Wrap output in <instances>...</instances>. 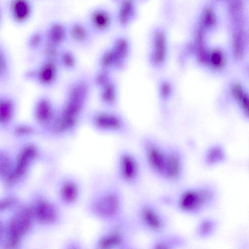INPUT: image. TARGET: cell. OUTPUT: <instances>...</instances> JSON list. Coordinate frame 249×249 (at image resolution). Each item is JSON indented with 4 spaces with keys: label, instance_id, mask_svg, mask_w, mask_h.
Returning a JSON list of instances; mask_svg holds the SVG:
<instances>
[{
    "label": "cell",
    "instance_id": "cell-27",
    "mask_svg": "<svg viewBox=\"0 0 249 249\" xmlns=\"http://www.w3.org/2000/svg\"><path fill=\"white\" fill-rule=\"evenodd\" d=\"M61 70L72 71L78 66V59L75 53L71 49L63 47L58 61Z\"/></svg>",
    "mask_w": 249,
    "mask_h": 249
},
{
    "label": "cell",
    "instance_id": "cell-5",
    "mask_svg": "<svg viewBox=\"0 0 249 249\" xmlns=\"http://www.w3.org/2000/svg\"><path fill=\"white\" fill-rule=\"evenodd\" d=\"M144 168L142 161L132 150L122 148L116 162V174L121 187L136 189L141 183Z\"/></svg>",
    "mask_w": 249,
    "mask_h": 249
},
{
    "label": "cell",
    "instance_id": "cell-14",
    "mask_svg": "<svg viewBox=\"0 0 249 249\" xmlns=\"http://www.w3.org/2000/svg\"><path fill=\"white\" fill-rule=\"evenodd\" d=\"M18 101L16 96L8 92H0V129L9 131L17 121Z\"/></svg>",
    "mask_w": 249,
    "mask_h": 249
},
{
    "label": "cell",
    "instance_id": "cell-39",
    "mask_svg": "<svg viewBox=\"0 0 249 249\" xmlns=\"http://www.w3.org/2000/svg\"><path fill=\"white\" fill-rule=\"evenodd\" d=\"M15 199L12 197L2 199L0 202V209L4 210L10 207L14 203Z\"/></svg>",
    "mask_w": 249,
    "mask_h": 249
},
{
    "label": "cell",
    "instance_id": "cell-19",
    "mask_svg": "<svg viewBox=\"0 0 249 249\" xmlns=\"http://www.w3.org/2000/svg\"><path fill=\"white\" fill-rule=\"evenodd\" d=\"M46 41L60 47L69 41L68 24L60 20L51 22L44 30Z\"/></svg>",
    "mask_w": 249,
    "mask_h": 249
},
{
    "label": "cell",
    "instance_id": "cell-7",
    "mask_svg": "<svg viewBox=\"0 0 249 249\" xmlns=\"http://www.w3.org/2000/svg\"><path fill=\"white\" fill-rule=\"evenodd\" d=\"M140 147L144 168L160 181L165 165L167 145L153 136L145 135L140 141Z\"/></svg>",
    "mask_w": 249,
    "mask_h": 249
},
{
    "label": "cell",
    "instance_id": "cell-22",
    "mask_svg": "<svg viewBox=\"0 0 249 249\" xmlns=\"http://www.w3.org/2000/svg\"><path fill=\"white\" fill-rule=\"evenodd\" d=\"M157 94L159 103L164 113L172 101L175 93V86L173 80L167 77H161L157 82Z\"/></svg>",
    "mask_w": 249,
    "mask_h": 249
},
{
    "label": "cell",
    "instance_id": "cell-24",
    "mask_svg": "<svg viewBox=\"0 0 249 249\" xmlns=\"http://www.w3.org/2000/svg\"><path fill=\"white\" fill-rule=\"evenodd\" d=\"M34 213L37 220L41 223L50 224L57 218V212L54 206L50 202L41 200L36 204Z\"/></svg>",
    "mask_w": 249,
    "mask_h": 249
},
{
    "label": "cell",
    "instance_id": "cell-34",
    "mask_svg": "<svg viewBox=\"0 0 249 249\" xmlns=\"http://www.w3.org/2000/svg\"><path fill=\"white\" fill-rule=\"evenodd\" d=\"M221 152V150L216 149L215 147L208 150L203 158L204 163L207 165H212L221 159L222 160L223 155Z\"/></svg>",
    "mask_w": 249,
    "mask_h": 249
},
{
    "label": "cell",
    "instance_id": "cell-20",
    "mask_svg": "<svg viewBox=\"0 0 249 249\" xmlns=\"http://www.w3.org/2000/svg\"><path fill=\"white\" fill-rule=\"evenodd\" d=\"M97 90L98 100L103 107L115 109L120 95L118 84L115 79Z\"/></svg>",
    "mask_w": 249,
    "mask_h": 249
},
{
    "label": "cell",
    "instance_id": "cell-16",
    "mask_svg": "<svg viewBox=\"0 0 249 249\" xmlns=\"http://www.w3.org/2000/svg\"><path fill=\"white\" fill-rule=\"evenodd\" d=\"M188 245L187 237L183 234L169 230L151 237L149 249H182Z\"/></svg>",
    "mask_w": 249,
    "mask_h": 249
},
{
    "label": "cell",
    "instance_id": "cell-1",
    "mask_svg": "<svg viewBox=\"0 0 249 249\" xmlns=\"http://www.w3.org/2000/svg\"><path fill=\"white\" fill-rule=\"evenodd\" d=\"M180 187L175 193L163 196L160 200L182 214L197 215L207 208L213 200V190L207 185Z\"/></svg>",
    "mask_w": 249,
    "mask_h": 249
},
{
    "label": "cell",
    "instance_id": "cell-26",
    "mask_svg": "<svg viewBox=\"0 0 249 249\" xmlns=\"http://www.w3.org/2000/svg\"><path fill=\"white\" fill-rule=\"evenodd\" d=\"M11 58L7 50L0 45V85H5L11 80L12 76Z\"/></svg>",
    "mask_w": 249,
    "mask_h": 249
},
{
    "label": "cell",
    "instance_id": "cell-2",
    "mask_svg": "<svg viewBox=\"0 0 249 249\" xmlns=\"http://www.w3.org/2000/svg\"><path fill=\"white\" fill-rule=\"evenodd\" d=\"M131 215L138 231L151 237L169 230L170 221L168 214L151 199L138 200Z\"/></svg>",
    "mask_w": 249,
    "mask_h": 249
},
{
    "label": "cell",
    "instance_id": "cell-23",
    "mask_svg": "<svg viewBox=\"0 0 249 249\" xmlns=\"http://www.w3.org/2000/svg\"><path fill=\"white\" fill-rule=\"evenodd\" d=\"M86 22L94 34L104 32L110 23L108 14L99 8L91 9L87 14Z\"/></svg>",
    "mask_w": 249,
    "mask_h": 249
},
{
    "label": "cell",
    "instance_id": "cell-25",
    "mask_svg": "<svg viewBox=\"0 0 249 249\" xmlns=\"http://www.w3.org/2000/svg\"><path fill=\"white\" fill-rule=\"evenodd\" d=\"M9 131L18 138H29L40 133L38 126L33 121L17 120Z\"/></svg>",
    "mask_w": 249,
    "mask_h": 249
},
{
    "label": "cell",
    "instance_id": "cell-4",
    "mask_svg": "<svg viewBox=\"0 0 249 249\" xmlns=\"http://www.w3.org/2000/svg\"><path fill=\"white\" fill-rule=\"evenodd\" d=\"M87 120L92 128L101 133L127 136L131 132L127 119L115 109H93L87 114Z\"/></svg>",
    "mask_w": 249,
    "mask_h": 249
},
{
    "label": "cell",
    "instance_id": "cell-29",
    "mask_svg": "<svg viewBox=\"0 0 249 249\" xmlns=\"http://www.w3.org/2000/svg\"><path fill=\"white\" fill-rule=\"evenodd\" d=\"M113 74L111 71L97 68L91 76L93 88L98 90L109 83L114 79Z\"/></svg>",
    "mask_w": 249,
    "mask_h": 249
},
{
    "label": "cell",
    "instance_id": "cell-38",
    "mask_svg": "<svg viewBox=\"0 0 249 249\" xmlns=\"http://www.w3.org/2000/svg\"><path fill=\"white\" fill-rule=\"evenodd\" d=\"M204 21L205 25L209 28L214 26L216 22L215 15L213 10L208 9L204 14Z\"/></svg>",
    "mask_w": 249,
    "mask_h": 249
},
{
    "label": "cell",
    "instance_id": "cell-15",
    "mask_svg": "<svg viewBox=\"0 0 249 249\" xmlns=\"http://www.w3.org/2000/svg\"><path fill=\"white\" fill-rule=\"evenodd\" d=\"M38 155L39 150L36 144H26L19 153L16 168L6 178L7 182L11 184L21 178L26 173L30 163Z\"/></svg>",
    "mask_w": 249,
    "mask_h": 249
},
{
    "label": "cell",
    "instance_id": "cell-18",
    "mask_svg": "<svg viewBox=\"0 0 249 249\" xmlns=\"http://www.w3.org/2000/svg\"><path fill=\"white\" fill-rule=\"evenodd\" d=\"M69 41L74 45L88 48L91 45L93 33L85 21L74 20L68 24Z\"/></svg>",
    "mask_w": 249,
    "mask_h": 249
},
{
    "label": "cell",
    "instance_id": "cell-31",
    "mask_svg": "<svg viewBox=\"0 0 249 249\" xmlns=\"http://www.w3.org/2000/svg\"><path fill=\"white\" fill-rule=\"evenodd\" d=\"M62 48L46 41L40 51L41 54V59L58 62L59 54Z\"/></svg>",
    "mask_w": 249,
    "mask_h": 249
},
{
    "label": "cell",
    "instance_id": "cell-33",
    "mask_svg": "<svg viewBox=\"0 0 249 249\" xmlns=\"http://www.w3.org/2000/svg\"><path fill=\"white\" fill-rule=\"evenodd\" d=\"M61 195L67 202L74 201L77 196V189L75 185L71 182L66 183L62 187Z\"/></svg>",
    "mask_w": 249,
    "mask_h": 249
},
{
    "label": "cell",
    "instance_id": "cell-6",
    "mask_svg": "<svg viewBox=\"0 0 249 249\" xmlns=\"http://www.w3.org/2000/svg\"><path fill=\"white\" fill-rule=\"evenodd\" d=\"M92 88L91 76L86 73L79 74L67 84L61 104L71 111L83 117Z\"/></svg>",
    "mask_w": 249,
    "mask_h": 249
},
{
    "label": "cell",
    "instance_id": "cell-35",
    "mask_svg": "<svg viewBox=\"0 0 249 249\" xmlns=\"http://www.w3.org/2000/svg\"><path fill=\"white\" fill-rule=\"evenodd\" d=\"M233 92L234 96L242 104L246 114L249 116V95L245 94L242 89L239 85L234 86Z\"/></svg>",
    "mask_w": 249,
    "mask_h": 249
},
{
    "label": "cell",
    "instance_id": "cell-36",
    "mask_svg": "<svg viewBox=\"0 0 249 249\" xmlns=\"http://www.w3.org/2000/svg\"><path fill=\"white\" fill-rule=\"evenodd\" d=\"M11 162L9 156L5 152H1L0 154V174L1 177L6 178L11 173Z\"/></svg>",
    "mask_w": 249,
    "mask_h": 249
},
{
    "label": "cell",
    "instance_id": "cell-17",
    "mask_svg": "<svg viewBox=\"0 0 249 249\" xmlns=\"http://www.w3.org/2000/svg\"><path fill=\"white\" fill-rule=\"evenodd\" d=\"M7 12L14 23L23 25L28 23L33 16V2L32 0H8Z\"/></svg>",
    "mask_w": 249,
    "mask_h": 249
},
{
    "label": "cell",
    "instance_id": "cell-28",
    "mask_svg": "<svg viewBox=\"0 0 249 249\" xmlns=\"http://www.w3.org/2000/svg\"><path fill=\"white\" fill-rule=\"evenodd\" d=\"M46 42L45 31L36 30L32 32L26 41V46L31 52L40 51Z\"/></svg>",
    "mask_w": 249,
    "mask_h": 249
},
{
    "label": "cell",
    "instance_id": "cell-32",
    "mask_svg": "<svg viewBox=\"0 0 249 249\" xmlns=\"http://www.w3.org/2000/svg\"><path fill=\"white\" fill-rule=\"evenodd\" d=\"M245 36L243 28H235L233 38V46L235 55L242 56L245 44Z\"/></svg>",
    "mask_w": 249,
    "mask_h": 249
},
{
    "label": "cell",
    "instance_id": "cell-9",
    "mask_svg": "<svg viewBox=\"0 0 249 249\" xmlns=\"http://www.w3.org/2000/svg\"><path fill=\"white\" fill-rule=\"evenodd\" d=\"M124 199L122 189L114 186L102 194L95 201L93 209L101 218L112 221L124 212Z\"/></svg>",
    "mask_w": 249,
    "mask_h": 249
},
{
    "label": "cell",
    "instance_id": "cell-11",
    "mask_svg": "<svg viewBox=\"0 0 249 249\" xmlns=\"http://www.w3.org/2000/svg\"><path fill=\"white\" fill-rule=\"evenodd\" d=\"M83 118L60 104L53 121L48 126L41 130L40 133L53 136H62L73 133L79 128Z\"/></svg>",
    "mask_w": 249,
    "mask_h": 249
},
{
    "label": "cell",
    "instance_id": "cell-8",
    "mask_svg": "<svg viewBox=\"0 0 249 249\" xmlns=\"http://www.w3.org/2000/svg\"><path fill=\"white\" fill-rule=\"evenodd\" d=\"M186 173V159L183 151L175 144L167 145V153L161 182L171 187L181 185Z\"/></svg>",
    "mask_w": 249,
    "mask_h": 249
},
{
    "label": "cell",
    "instance_id": "cell-13",
    "mask_svg": "<svg viewBox=\"0 0 249 249\" xmlns=\"http://www.w3.org/2000/svg\"><path fill=\"white\" fill-rule=\"evenodd\" d=\"M53 99L42 94L34 100L31 109L32 121L38 126L40 131L48 126L54 119L58 108Z\"/></svg>",
    "mask_w": 249,
    "mask_h": 249
},
{
    "label": "cell",
    "instance_id": "cell-12",
    "mask_svg": "<svg viewBox=\"0 0 249 249\" xmlns=\"http://www.w3.org/2000/svg\"><path fill=\"white\" fill-rule=\"evenodd\" d=\"M34 211L29 207L19 209L11 218L8 226V248H15L19 244L23 235L30 229Z\"/></svg>",
    "mask_w": 249,
    "mask_h": 249
},
{
    "label": "cell",
    "instance_id": "cell-3",
    "mask_svg": "<svg viewBox=\"0 0 249 249\" xmlns=\"http://www.w3.org/2000/svg\"><path fill=\"white\" fill-rule=\"evenodd\" d=\"M111 225L98 242L102 249H135V239L138 230L131 215L125 213L111 221Z\"/></svg>",
    "mask_w": 249,
    "mask_h": 249
},
{
    "label": "cell",
    "instance_id": "cell-21",
    "mask_svg": "<svg viewBox=\"0 0 249 249\" xmlns=\"http://www.w3.org/2000/svg\"><path fill=\"white\" fill-rule=\"evenodd\" d=\"M128 63L117 56L111 49L103 52L97 59V68L111 71L120 72L127 67Z\"/></svg>",
    "mask_w": 249,
    "mask_h": 249
},
{
    "label": "cell",
    "instance_id": "cell-10",
    "mask_svg": "<svg viewBox=\"0 0 249 249\" xmlns=\"http://www.w3.org/2000/svg\"><path fill=\"white\" fill-rule=\"evenodd\" d=\"M61 69L57 62L41 59L36 66L23 73V78L40 87L50 89L58 83Z\"/></svg>",
    "mask_w": 249,
    "mask_h": 249
},
{
    "label": "cell",
    "instance_id": "cell-37",
    "mask_svg": "<svg viewBox=\"0 0 249 249\" xmlns=\"http://www.w3.org/2000/svg\"><path fill=\"white\" fill-rule=\"evenodd\" d=\"M224 56L219 50L213 51L209 55L208 61L214 67H220L224 63Z\"/></svg>",
    "mask_w": 249,
    "mask_h": 249
},
{
    "label": "cell",
    "instance_id": "cell-30",
    "mask_svg": "<svg viewBox=\"0 0 249 249\" xmlns=\"http://www.w3.org/2000/svg\"><path fill=\"white\" fill-rule=\"evenodd\" d=\"M214 227L213 222L209 218H203L196 224L194 230V235L199 239H205L212 233Z\"/></svg>",
    "mask_w": 249,
    "mask_h": 249
}]
</instances>
